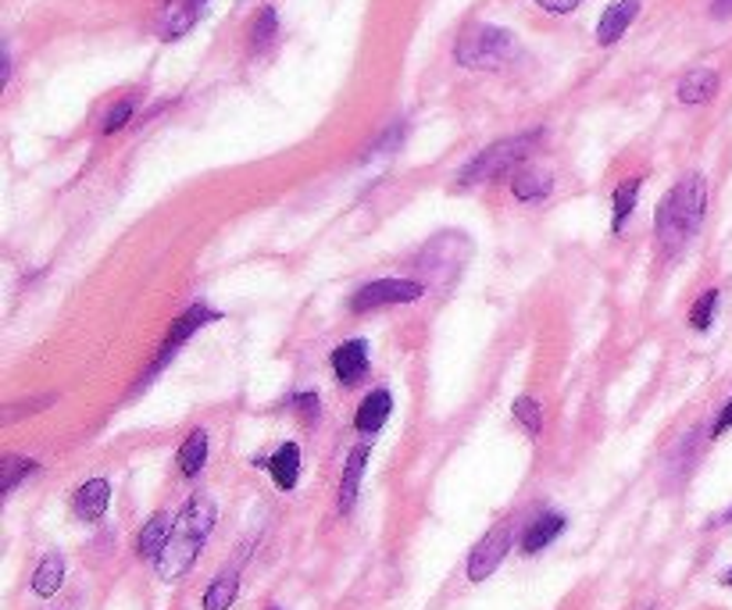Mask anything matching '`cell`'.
Segmentation results:
<instances>
[{
  "label": "cell",
  "mask_w": 732,
  "mask_h": 610,
  "mask_svg": "<svg viewBox=\"0 0 732 610\" xmlns=\"http://www.w3.org/2000/svg\"><path fill=\"white\" fill-rule=\"evenodd\" d=\"M215 518H218V507L212 496H204V493L189 496V504L183 507L179 518H175L172 539L165 542V550L157 554V575H162L165 582H175V578H183L197 565L204 542H208L215 528Z\"/></svg>",
  "instance_id": "1"
},
{
  "label": "cell",
  "mask_w": 732,
  "mask_h": 610,
  "mask_svg": "<svg viewBox=\"0 0 732 610\" xmlns=\"http://www.w3.org/2000/svg\"><path fill=\"white\" fill-rule=\"evenodd\" d=\"M704 211H708L704 175H687V179H679L664 193V200L654 215V225H658V244L668 257H676L697 236L700 221H704Z\"/></svg>",
  "instance_id": "2"
},
{
  "label": "cell",
  "mask_w": 732,
  "mask_h": 610,
  "mask_svg": "<svg viewBox=\"0 0 732 610\" xmlns=\"http://www.w3.org/2000/svg\"><path fill=\"white\" fill-rule=\"evenodd\" d=\"M536 139H544L539 128H533V133H522V136H512V139H501V143H489L483 154H475L468 165L461 168L457 189L480 186V183L497 179V175H504V172H512L515 165H522V161L533 154Z\"/></svg>",
  "instance_id": "3"
},
{
  "label": "cell",
  "mask_w": 732,
  "mask_h": 610,
  "mask_svg": "<svg viewBox=\"0 0 732 610\" xmlns=\"http://www.w3.org/2000/svg\"><path fill=\"white\" fill-rule=\"evenodd\" d=\"M512 54H515V37L504 25H475L454 46V58L465 69H497Z\"/></svg>",
  "instance_id": "4"
},
{
  "label": "cell",
  "mask_w": 732,
  "mask_h": 610,
  "mask_svg": "<svg viewBox=\"0 0 732 610\" xmlns=\"http://www.w3.org/2000/svg\"><path fill=\"white\" fill-rule=\"evenodd\" d=\"M208 321H218V311H212V308H204V303H194V308H186L179 318L172 321V329H168V335H165V343H162V353L151 361V368H147V375H143L140 382H136V390H147V385L162 375V368L175 358V353L183 350V343L194 335L197 329H204Z\"/></svg>",
  "instance_id": "5"
},
{
  "label": "cell",
  "mask_w": 732,
  "mask_h": 610,
  "mask_svg": "<svg viewBox=\"0 0 732 610\" xmlns=\"http://www.w3.org/2000/svg\"><path fill=\"white\" fill-rule=\"evenodd\" d=\"M425 297V286L415 279H375L364 282L354 297H350V311L369 314L379 308H393V303H415Z\"/></svg>",
  "instance_id": "6"
},
{
  "label": "cell",
  "mask_w": 732,
  "mask_h": 610,
  "mask_svg": "<svg viewBox=\"0 0 732 610\" xmlns=\"http://www.w3.org/2000/svg\"><path fill=\"white\" fill-rule=\"evenodd\" d=\"M512 542H515L512 525H497L493 533H486L483 542L475 546L472 557H468V578L472 582H486V578L501 568V560L507 557V550H512Z\"/></svg>",
  "instance_id": "7"
},
{
  "label": "cell",
  "mask_w": 732,
  "mask_h": 610,
  "mask_svg": "<svg viewBox=\"0 0 732 610\" xmlns=\"http://www.w3.org/2000/svg\"><path fill=\"white\" fill-rule=\"evenodd\" d=\"M208 0H165L162 14H157V37L162 40H179L197 25Z\"/></svg>",
  "instance_id": "8"
},
{
  "label": "cell",
  "mask_w": 732,
  "mask_h": 610,
  "mask_svg": "<svg viewBox=\"0 0 732 610\" xmlns=\"http://www.w3.org/2000/svg\"><path fill=\"white\" fill-rule=\"evenodd\" d=\"M332 375H337L343 385H358L364 379V372H369V343L364 340H350V343H340L337 350H332Z\"/></svg>",
  "instance_id": "9"
},
{
  "label": "cell",
  "mask_w": 732,
  "mask_h": 610,
  "mask_svg": "<svg viewBox=\"0 0 732 610\" xmlns=\"http://www.w3.org/2000/svg\"><path fill=\"white\" fill-rule=\"evenodd\" d=\"M107 504H111V482L107 478H90L83 486L75 489L72 496V510L79 521H101L107 514Z\"/></svg>",
  "instance_id": "10"
},
{
  "label": "cell",
  "mask_w": 732,
  "mask_h": 610,
  "mask_svg": "<svg viewBox=\"0 0 732 610\" xmlns=\"http://www.w3.org/2000/svg\"><path fill=\"white\" fill-rule=\"evenodd\" d=\"M636 14H640V0H615V4L600 14L597 22V43L600 46H611L626 37V29L636 22Z\"/></svg>",
  "instance_id": "11"
},
{
  "label": "cell",
  "mask_w": 732,
  "mask_h": 610,
  "mask_svg": "<svg viewBox=\"0 0 732 610\" xmlns=\"http://www.w3.org/2000/svg\"><path fill=\"white\" fill-rule=\"evenodd\" d=\"M393 411V393L390 390H372L361 400V407L354 414V428L364 432V436H375L379 428L386 425V417Z\"/></svg>",
  "instance_id": "12"
},
{
  "label": "cell",
  "mask_w": 732,
  "mask_h": 610,
  "mask_svg": "<svg viewBox=\"0 0 732 610\" xmlns=\"http://www.w3.org/2000/svg\"><path fill=\"white\" fill-rule=\"evenodd\" d=\"M561 533H565V514H558V510L539 514V518L522 533V554H539L544 546H550Z\"/></svg>",
  "instance_id": "13"
},
{
  "label": "cell",
  "mask_w": 732,
  "mask_h": 610,
  "mask_svg": "<svg viewBox=\"0 0 732 610\" xmlns=\"http://www.w3.org/2000/svg\"><path fill=\"white\" fill-rule=\"evenodd\" d=\"M268 475H272L276 489L290 493L300 478V446L297 443H282L272 457H268Z\"/></svg>",
  "instance_id": "14"
},
{
  "label": "cell",
  "mask_w": 732,
  "mask_h": 610,
  "mask_svg": "<svg viewBox=\"0 0 732 610\" xmlns=\"http://www.w3.org/2000/svg\"><path fill=\"white\" fill-rule=\"evenodd\" d=\"M369 468V446H354L343 464V482H340V514H347L358 504V489H361V475Z\"/></svg>",
  "instance_id": "15"
},
{
  "label": "cell",
  "mask_w": 732,
  "mask_h": 610,
  "mask_svg": "<svg viewBox=\"0 0 732 610\" xmlns=\"http://www.w3.org/2000/svg\"><path fill=\"white\" fill-rule=\"evenodd\" d=\"M172 528H175L172 514H168V510H157L154 518L143 525V533H140V539H136V554L157 560V554H162L165 542L172 539Z\"/></svg>",
  "instance_id": "16"
},
{
  "label": "cell",
  "mask_w": 732,
  "mask_h": 610,
  "mask_svg": "<svg viewBox=\"0 0 732 610\" xmlns=\"http://www.w3.org/2000/svg\"><path fill=\"white\" fill-rule=\"evenodd\" d=\"M208 464V428H194L179 446V475L183 478H197Z\"/></svg>",
  "instance_id": "17"
},
{
  "label": "cell",
  "mask_w": 732,
  "mask_h": 610,
  "mask_svg": "<svg viewBox=\"0 0 732 610\" xmlns=\"http://www.w3.org/2000/svg\"><path fill=\"white\" fill-rule=\"evenodd\" d=\"M714 90H719V75H714L711 69H693V72L682 75L679 101L682 104H704L714 96Z\"/></svg>",
  "instance_id": "18"
},
{
  "label": "cell",
  "mask_w": 732,
  "mask_h": 610,
  "mask_svg": "<svg viewBox=\"0 0 732 610\" xmlns=\"http://www.w3.org/2000/svg\"><path fill=\"white\" fill-rule=\"evenodd\" d=\"M61 582H65V557L47 554L40 560L37 575H33V592H37V597H54V592L61 589Z\"/></svg>",
  "instance_id": "19"
},
{
  "label": "cell",
  "mask_w": 732,
  "mask_h": 610,
  "mask_svg": "<svg viewBox=\"0 0 732 610\" xmlns=\"http://www.w3.org/2000/svg\"><path fill=\"white\" fill-rule=\"evenodd\" d=\"M236 592H240V575L226 571V575H218L208 589H204L200 607H204V610H229V607L236 603Z\"/></svg>",
  "instance_id": "20"
},
{
  "label": "cell",
  "mask_w": 732,
  "mask_h": 610,
  "mask_svg": "<svg viewBox=\"0 0 732 610\" xmlns=\"http://www.w3.org/2000/svg\"><path fill=\"white\" fill-rule=\"evenodd\" d=\"M512 189H515V197H518V200L533 204V200H544V197H547V193L554 189V179H550L547 172L525 168V172H518V175H515Z\"/></svg>",
  "instance_id": "21"
},
{
  "label": "cell",
  "mask_w": 732,
  "mask_h": 610,
  "mask_svg": "<svg viewBox=\"0 0 732 610\" xmlns=\"http://www.w3.org/2000/svg\"><path fill=\"white\" fill-rule=\"evenodd\" d=\"M640 189H643L640 175H636V179H626L622 186L615 189V218H611V229H615V232L626 229V218L636 211V197H640Z\"/></svg>",
  "instance_id": "22"
},
{
  "label": "cell",
  "mask_w": 732,
  "mask_h": 610,
  "mask_svg": "<svg viewBox=\"0 0 732 610\" xmlns=\"http://www.w3.org/2000/svg\"><path fill=\"white\" fill-rule=\"evenodd\" d=\"M276 32H279L276 8H261L258 19H254V25H250V46H254V51H265V46L276 40Z\"/></svg>",
  "instance_id": "23"
},
{
  "label": "cell",
  "mask_w": 732,
  "mask_h": 610,
  "mask_svg": "<svg viewBox=\"0 0 732 610\" xmlns=\"http://www.w3.org/2000/svg\"><path fill=\"white\" fill-rule=\"evenodd\" d=\"M512 414H515V422H522V428L529 432V436H539V432H544V414H539V404L533 396H518L512 404Z\"/></svg>",
  "instance_id": "24"
},
{
  "label": "cell",
  "mask_w": 732,
  "mask_h": 610,
  "mask_svg": "<svg viewBox=\"0 0 732 610\" xmlns=\"http://www.w3.org/2000/svg\"><path fill=\"white\" fill-rule=\"evenodd\" d=\"M714 311H719V289H708V293L693 303L690 325H693L697 332H708V329H711V321H714Z\"/></svg>",
  "instance_id": "25"
},
{
  "label": "cell",
  "mask_w": 732,
  "mask_h": 610,
  "mask_svg": "<svg viewBox=\"0 0 732 610\" xmlns=\"http://www.w3.org/2000/svg\"><path fill=\"white\" fill-rule=\"evenodd\" d=\"M37 468H40V464L29 461V457H14V454L4 457V493H11L22 478H29Z\"/></svg>",
  "instance_id": "26"
},
{
  "label": "cell",
  "mask_w": 732,
  "mask_h": 610,
  "mask_svg": "<svg viewBox=\"0 0 732 610\" xmlns=\"http://www.w3.org/2000/svg\"><path fill=\"white\" fill-rule=\"evenodd\" d=\"M133 118V101H122V104H115L107 111V118H104V136H111V133H118V128H125V122Z\"/></svg>",
  "instance_id": "27"
},
{
  "label": "cell",
  "mask_w": 732,
  "mask_h": 610,
  "mask_svg": "<svg viewBox=\"0 0 732 610\" xmlns=\"http://www.w3.org/2000/svg\"><path fill=\"white\" fill-rule=\"evenodd\" d=\"M293 411L305 417V422H318V414H322V404H318V393H297L293 396Z\"/></svg>",
  "instance_id": "28"
},
{
  "label": "cell",
  "mask_w": 732,
  "mask_h": 610,
  "mask_svg": "<svg viewBox=\"0 0 732 610\" xmlns=\"http://www.w3.org/2000/svg\"><path fill=\"white\" fill-rule=\"evenodd\" d=\"M401 139H404V125H401V122H393V125H390V133H386L383 139H379L375 147H369V157H372V154H383V151H393Z\"/></svg>",
  "instance_id": "29"
},
{
  "label": "cell",
  "mask_w": 732,
  "mask_h": 610,
  "mask_svg": "<svg viewBox=\"0 0 732 610\" xmlns=\"http://www.w3.org/2000/svg\"><path fill=\"white\" fill-rule=\"evenodd\" d=\"M536 4L544 11H550V14H571L582 4V0H536Z\"/></svg>",
  "instance_id": "30"
},
{
  "label": "cell",
  "mask_w": 732,
  "mask_h": 610,
  "mask_svg": "<svg viewBox=\"0 0 732 610\" xmlns=\"http://www.w3.org/2000/svg\"><path fill=\"white\" fill-rule=\"evenodd\" d=\"M729 428H732V400L722 407L719 422H714V428H711V436H722V432H729Z\"/></svg>",
  "instance_id": "31"
},
{
  "label": "cell",
  "mask_w": 732,
  "mask_h": 610,
  "mask_svg": "<svg viewBox=\"0 0 732 610\" xmlns=\"http://www.w3.org/2000/svg\"><path fill=\"white\" fill-rule=\"evenodd\" d=\"M719 19H725V14H732V0H714V8H711Z\"/></svg>",
  "instance_id": "32"
},
{
  "label": "cell",
  "mask_w": 732,
  "mask_h": 610,
  "mask_svg": "<svg viewBox=\"0 0 732 610\" xmlns=\"http://www.w3.org/2000/svg\"><path fill=\"white\" fill-rule=\"evenodd\" d=\"M725 586H732V568L725 571Z\"/></svg>",
  "instance_id": "33"
},
{
  "label": "cell",
  "mask_w": 732,
  "mask_h": 610,
  "mask_svg": "<svg viewBox=\"0 0 732 610\" xmlns=\"http://www.w3.org/2000/svg\"><path fill=\"white\" fill-rule=\"evenodd\" d=\"M725 518H729V521H732V510H729V514H725Z\"/></svg>",
  "instance_id": "34"
},
{
  "label": "cell",
  "mask_w": 732,
  "mask_h": 610,
  "mask_svg": "<svg viewBox=\"0 0 732 610\" xmlns=\"http://www.w3.org/2000/svg\"><path fill=\"white\" fill-rule=\"evenodd\" d=\"M268 610H279V607H268Z\"/></svg>",
  "instance_id": "35"
}]
</instances>
